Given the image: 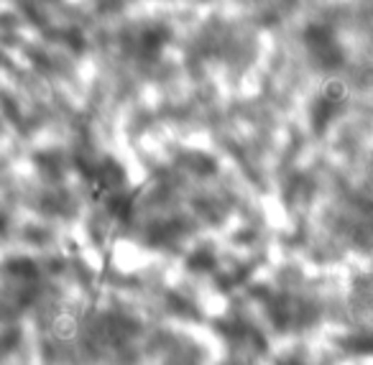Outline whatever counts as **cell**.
I'll return each mask as SVG.
<instances>
[{
    "label": "cell",
    "instance_id": "cell-1",
    "mask_svg": "<svg viewBox=\"0 0 373 365\" xmlns=\"http://www.w3.org/2000/svg\"><path fill=\"white\" fill-rule=\"evenodd\" d=\"M302 41L307 59L312 62L315 69L333 72L345 64V49H343L335 28L328 26V23H309L302 33Z\"/></svg>",
    "mask_w": 373,
    "mask_h": 365
},
{
    "label": "cell",
    "instance_id": "cell-2",
    "mask_svg": "<svg viewBox=\"0 0 373 365\" xmlns=\"http://www.w3.org/2000/svg\"><path fill=\"white\" fill-rule=\"evenodd\" d=\"M347 105V90L340 79H333L322 87L320 95L309 105V125L315 133H325L328 125L340 116L343 108Z\"/></svg>",
    "mask_w": 373,
    "mask_h": 365
},
{
    "label": "cell",
    "instance_id": "cell-3",
    "mask_svg": "<svg viewBox=\"0 0 373 365\" xmlns=\"http://www.w3.org/2000/svg\"><path fill=\"white\" fill-rule=\"evenodd\" d=\"M169 28L167 26H148L141 31V39H138V52H141V59L146 62H156L159 54L164 52V46L169 41Z\"/></svg>",
    "mask_w": 373,
    "mask_h": 365
},
{
    "label": "cell",
    "instance_id": "cell-4",
    "mask_svg": "<svg viewBox=\"0 0 373 365\" xmlns=\"http://www.w3.org/2000/svg\"><path fill=\"white\" fill-rule=\"evenodd\" d=\"M347 352L353 355H373V335H360V337H345L343 342Z\"/></svg>",
    "mask_w": 373,
    "mask_h": 365
},
{
    "label": "cell",
    "instance_id": "cell-5",
    "mask_svg": "<svg viewBox=\"0 0 373 365\" xmlns=\"http://www.w3.org/2000/svg\"><path fill=\"white\" fill-rule=\"evenodd\" d=\"M186 266L192 271H213L215 269V256L210 253V250L200 248L197 253H192V256L186 258Z\"/></svg>",
    "mask_w": 373,
    "mask_h": 365
},
{
    "label": "cell",
    "instance_id": "cell-6",
    "mask_svg": "<svg viewBox=\"0 0 373 365\" xmlns=\"http://www.w3.org/2000/svg\"><path fill=\"white\" fill-rule=\"evenodd\" d=\"M286 365H302L299 360H286Z\"/></svg>",
    "mask_w": 373,
    "mask_h": 365
}]
</instances>
